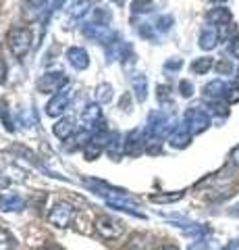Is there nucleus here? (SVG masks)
Returning <instances> with one entry per match:
<instances>
[{"instance_id": "obj_1", "label": "nucleus", "mask_w": 239, "mask_h": 250, "mask_svg": "<svg viewBox=\"0 0 239 250\" xmlns=\"http://www.w3.org/2000/svg\"><path fill=\"white\" fill-rule=\"evenodd\" d=\"M6 42H9V48L17 59H23L29 50V44H32V36H29L27 29L23 27H13L6 36Z\"/></svg>"}, {"instance_id": "obj_2", "label": "nucleus", "mask_w": 239, "mask_h": 250, "mask_svg": "<svg viewBox=\"0 0 239 250\" xmlns=\"http://www.w3.org/2000/svg\"><path fill=\"white\" fill-rule=\"evenodd\" d=\"M208 21H210V25L219 31L221 38H227L231 23H233V15H231V11L225 9V6H217V9H212L208 13Z\"/></svg>"}, {"instance_id": "obj_3", "label": "nucleus", "mask_w": 239, "mask_h": 250, "mask_svg": "<svg viewBox=\"0 0 239 250\" xmlns=\"http://www.w3.org/2000/svg\"><path fill=\"white\" fill-rule=\"evenodd\" d=\"M185 125H187V129L191 131V136L202 134L204 129H208V125H210V117L200 106H191V108H187V113H185Z\"/></svg>"}, {"instance_id": "obj_4", "label": "nucleus", "mask_w": 239, "mask_h": 250, "mask_svg": "<svg viewBox=\"0 0 239 250\" xmlns=\"http://www.w3.org/2000/svg\"><path fill=\"white\" fill-rule=\"evenodd\" d=\"M73 219H75V208L67 205V202H58L48 213V223H52L55 228H69Z\"/></svg>"}, {"instance_id": "obj_5", "label": "nucleus", "mask_w": 239, "mask_h": 250, "mask_svg": "<svg viewBox=\"0 0 239 250\" xmlns=\"http://www.w3.org/2000/svg\"><path fill=\"white\" fill-rule=\"evenodd\" d=\"M94 228L104 240H114V238H119L123 233V223L117 221V219H112V217H106V215L96 219Z\"/></svg>"}, {"instance_id": "obj_6", "label": "nucleus", "mask_w": 239, "mask_h": 250, "mask_svg": "<svg viewBox=\"0 0 239 250\" xmlns=\"http://www.w3.org/2000/svg\"><path fill=\"white\" fill-rule=\"evenodd\" d=\"M65 83H67V77L63 73H48L40 80L37 88H40L42 92H48V94H58L60 90H63Z\"/></svg>"}, {"instance_id": "obj_7", "label": "nucleus", "mask_w": 239, "mask_h": 250, "mask_svg": "<svg viewBox=\"0 0 239 250\" xmlns=\"http://www.w3.org/2000/svg\"><path fill=\"white\" fill-rule=\"evenodd\" d=\"M229 88H231V85L225 83L222 80H214V82L204 85V96L206 98H212V100H222V98H227Z\"/></svg>"}, {"instance_id": "obj_8", "label": "nucleus", "mask_w": 239, "mask_h": 250, "mask_svg": "<svg viewBox=\"0 0 239 250\" xmlns=\"http://www.w3.org/2000/svg\"><path fill=\"white\" fill-rule=\"evenodd\" d=\"M221 40V36H219V31L214 29L212 25H206L202 31H200V38H198V44H200V48H204V50H212L214 46L219 44Z\"/></svg>"}, {"instance_id": "obj_9", "label": "nucleus", "mask_w": 239, "mask_h": 250, "mask_svg": "<svg viewBox=\"0 0 239 250\" xmlns=\"http://www.w3.org/2000/svg\"><path fill=\"white\" fill-rule=\"evenodd\" d=\"M69 100H71V92H58V94H55V98L48 103V106H46V113L48 115H52V117H56V115H60L63 113V108L69 104Z\"/></svg>"}, {"instance_id": "obj_10", "label": "nucleus", "mask_w": 239, "mask_h": 250, "mask_svg": "<svg viewBox=\"0 0 239 250\" xmlns=\"http://www.w3.org/2000/svg\"><path fill=\"white\" fill-rule=\"evenodd\" d=\"M189 140H191V131L187 129V125H179L173 134H171V144L175 148H183V146H187L189 144Z\"/></svg>"}, {"instance_id": "obj_11", "label": "nucleus", "mask_w": 239, "mask_h": 250, "mask_svg": "<svg viewBox=\"0 0 239 250\" xmlns=\"http://www.w3.org/2000/svg\"><path fill=\"white\" fill-rule=\"evenodd\" d=\"M67 59L71 61V65L77 67V69H86L90 65V61H88V54L83 48H71L67 52Z\"/></svg>"}, {"instance_id": "obj_12", "label": "nucleus", "mask_w": 239, "mask_h": 250, "mask_svg": "<svg viewBox=\"0 0 239 250\" xmlns=\"http://www.w3.org/2000/svg\"><path fill=\"white\" fill-rule=\"evenodd\" d=\"M0 208L2 210H21L23 200L17 196V194H6V196L0 198Z\"/></svg>"}, {"instance_id": "obj_13", "label": "nucleus", "mask_w": 239, "mask_h": 250, "mask_svg": "<svg viewBox=\"0 0 239 250\" xmlns=\"http://www.w3.org/2000/svg\"><path fill=\"white\" fill-rule=\"evenodd\" d=\"M73 129H75V125H73V119L71 117H65V119H60L56 125H55V134L58 136V138H69L73 134Z\"/></svg>"}, {"instance_id": "obj_14", "label": "nucleus", "mask_w": 239, "mask_h": 250, "mask_svg": "<svg viewBox=\"0 0 239 250\" xmlns=\"http://www.w3.org/2000/svg\"><path fill=\"white\" fill-rule=\"evenodd\" d=\"M212 67H214V61H212L210 57H202V59H196L194 62H191V71H194V73H200V75L208 73Z\"/></svg>"}, {"instance_id": "obj_15", "label": "nucleus", "mask_w": 239, "mask_h": 250, "mask_svg": "<svg viewBox=\"0 0 239 250\" xmlns=\"http://www.w3.org/2000/svg\"><path fill=\"white\" fill-rule=\"evenodd\" d=\"M131 83H133V90L137 94V98L144 100L146 98V88H148V82H146V77L144 75H133Z\"/></svg>"}, {"instance_id": "obj_16", "label": "nucleus", "mask_w": 239, "mask_h": 250, "mask_svg": "<svg viewBox=\"0 0 239 250\" xmlns=\"http://www.w3.org/2000/svg\"><path fill=\"white\" fill-rule=\"evenodd\" d=\"M98 115H100V108H98L96 104H90L86 111H83L81 119H83V123H86V125H90V123H94V121L98 119Z\"/></svg>"}, {"instance_id": "obj_17", "label": "nucleus", "mask_w": 239, "mask_h": 250, "mask_svg": "<svg viewBox=\"0 0 239 250\" xmlns=\"http://www.w3.org/2000/svg\"><path fill=\"white\" fill-rule=\"evenodd\" d=\"M13 246H15V238L6 229L0 228V250H13Z\"/></svg>"}, {"instance_id": "obj_18", "label": "nucleus", "mask_w": 239, "mask_h": 250, "mask_svg": "<svg viewBox=\"0 0 239 250\" xmlns=\"http://www.w3.org/2000/svg\"><path fill=\"white\" fill-rule=\"evenodd\" d=\"M183 198V192H175V194H154L152 200L154 202H175V200H179Z\"/></svg>"}, {"instance_id": "obj_19", "label": "nucleus", "mask_w": 239, "mask_h": 250, "mask_svg": "<svg viewBox=\"0 0 239 250\" xmlns=\"http://www.w3.org/2000/svg\"><path fill=\"white\" fill-rule=\"evenodd\" d=\"M217 73H221V75L233 73V62H229V61H221V62H217Z\"/></svg>"}, {"instance_id": "obj_20", "label": "nucleus", "mask_w": 239, "mask_h": 250, "mask_svg": "<svg viewBox=\"0 0 239 250\" xmlns=\"http://www.w3.org/2000/svg\"><path fill=\"white\" fill-rule=\"evenodd\" d=\"M112 88L109 83H102V85H98V100H102V103H106V100H110V92Z\"/></svg>"}, {"instance_id": "obj_21", "label": "nucleus", "mask_w": 239, "mask_h": 250, "mask_svg": "<svg viewBox=\"0 0 239 250\" xmlns=\"http://www.w3.org/2000/svg\"><path fill=\"white\" fill-rule=\"evenodd\" d=\"M98 154H100V146L92 142V144L86 148V159H88V161H94Z\"/></svg>"}, {"instance_id": "obj_22", "label": "nucleus", "mask_w": 239, "mask_h": 250, "mask_svg": "<svg viewBox=\"0 0 239 250\" xmlns=\"http://www.w3.org/2000/svg\"><path fill=\"white\" fill-rule=\"evenodd\" d=\"M229 52L233 54L235 59H239V34L235 38H231V42H229Z\"/></svg>"}, {"instance_id": "obj_23", "label": "nucleus", "mask_w": 239, "mask_h": 250, "mask_svg": "<svg viewBox=\"0 0 239 250\" xmlns=\"http://www.w3.org/2000/svg\"><path fill=\"white\" fill-rule=\"evenodd\" d=\"M189 250H214V248L210 246V242H206V240H198V242H194V244L189 246Z\"/></svg>"}, {"instance_id": "obj_24", "label": "nucleus", "mask_w": 239, "mask_h": 250, "mask_svg": "<svg viewBox=\"0 0 239 250\" xmlns=\"http://www.w3.org/2000/svg\"><path fill=\"white\" fill-rule=\"evenodd\" d=\"M179 90H181V96H185V98H189L191 94H194V85H191L189 82H181V85H179Z\"/></svg>"}, {"instance_id": "obj_25", "label": "nucleus", "mask_w": 239, "mask_h": 250, "mask_svg": "<svg viewBox=\"0 0 239 250\" xmlns=\"http://www.w3.org/2000/svg\"><path fill=\"white\" fill-rule=\"evenodd\" d=\"M227 100H229V103H237V100H239V88H233V85H231L229 94H227Z\"/></svg>"}, {"instance_id": "obj_26", "label": "nucleus", "mask_w": 239, "mask_h": 250, "mask_svg": "<svg viewBox=\"0 0 239 250\" xmlns=\"http://www.w3.org/2000/svg\"><path fill=\"white\" fill-rule=\"evenodd\" d=\"M231 163H233L235 167H239V146H235L233 152H231Z\"/></svg>"}, {"instance_id": "obj_27", "label": "nucleus", "mask_w": 239, "mask_h": 250, "mask_svg": "<svg viewBox=\"0 0 239 250\" xmlns=\"http://www.w3.org/2000/svg\"><path fill=\"white\" fill-rule=\"evenodd\" d=\"M6 80V65H4V61L0 59V83H4Z\"/></svg>"}, {"instance_id": "obj_28", "label": "nucleus", "mask_w": 239, "mask_h": 250, "mask_svg": "<svg viewBox=\"0 0 239 250\" xmlns=\"http://www.w3.org/2000/svg\"><path fill=\"white\" fill-rule=\"evenodd\" d=\"M166 69H179L181 67V59H175V61H168L166 65H165Z\"/></svg>"}, {"instance_id": "obj_29", "label": "nucleus", "mask_w": 239, "mask_h": 250, "mask_svg": "<svg viewBox=\"0 0 239 250\" xmlns=\"http://www.w3.org/2000/svg\"><path fill=\"white\" fill-rule=\"evenodd\" d=\"M225 250H239V240H233V242H229V244L225 246Z\"/></svg>"}, {"instance_id": "obj_30", "label": "nucleus", "mask_w": 239, "mask_h": 250, "mask_svg": "<svg viewBox=\"0 0 239 250\" xmlns=\"http://www.w3.org/2000/svg\"><path fill=\"white\" fill-rule=\"evenodd\" d=\"M29 4L36 6V9H40V6H44V4H46V0H29Z\"/></svg>"}, {"instance_id": "obj_31", "label": "nucleus", "mask_w": 239, "mask_h": 250, "mask_svg": "<svg viewBox=\"0 0 239 250\" xmlns=\"http://www.w3.org/2000/svg\"><path fill=\"white\" fill-rule=\"evenodd\" d=\"M158 250H179L177 246H173V244H166V246H163V248H158Z\"/></svg>"}, {"instance_id": "obj_32", "label": "nucleus", "mask_w": 239, "mask_h": 250, "mask_svg": "<svg viewBox=\"0 0 239 250\" xmlns=\"http://www.w3.org/2000/svg\"><path fill=\"white\" fill-rule=\"evenodd\" d=\"M46 250H60L58 246H50V248H46Z\"/></svg>"}, {"instance_id": "obj_33", "label": "nucleus", "mask_w": 239, "mask_h": 250, "mask_svg": "<svg viewBox=\"0 0 239 250\" xmlns=\"http://www.w3.org/2000/svg\"><path fill=\"white\" fill-rule=\"evenodd\" d=\"M212 2H219L221 4V2H227V0H212Z\"/></svg>"}, {"instance_id": "obj_34", "label": "nucleus", "mask_w": 239, "mask_h": 250, "mask_svg": "<svg viewBox=\"0 0 239 250\" xmlns=\"http://www.w3.org/2000/svg\"><path fill=\"white\" fill-rule=\"evenodd\" d=\"M114 2H123V0H114Z\"/></svg>"}, {"instance_id": "obj_35", "label": "nucleus", "mask_w": 239, "mask_h": 250, "mask_svg": "<svg viewBox=\"0 0 239 250\" xmlns=\"http://www.w3.org/2000/svg\"><path fill=\"white\" fill-rule=\"evenodd\" d=\"M237 73H239V71H237ZM237 82H239V77H237Z\"/></svg>"}]
</instances>
